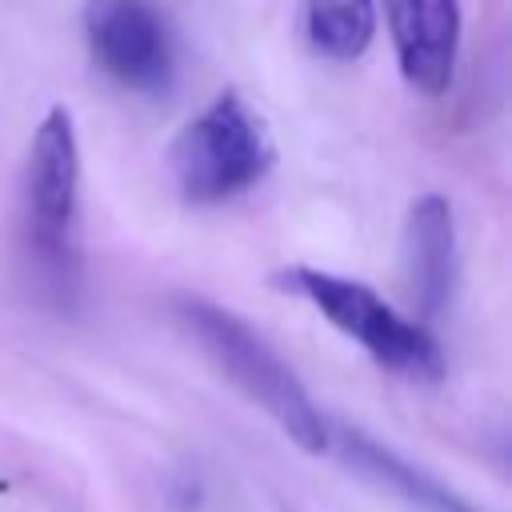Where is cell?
<instances>
[{
    "mask_svg": "<svg viewBox=\"0 0 512 512\" xmlns=\"http://www.w3.org/2000/svg\"><path fill=\"white\" fill-rule=\"evenodd\" d=\"M404 276L420 316H440L456 284V228L444 196L424 192L404 224Z\"/></svg>",
    "mask_w": 512,
    "mask_h": 512,
    "instance_id": "7",
    "label": "cell"
},
{
    "mask_svg": "<svg viewBox=\"0 0 512 512\" xmlns=\"http://www.w3.org/2000/svg\"><path fill=\"white\" fill-rule=\"evenodd\" d=\"M80 200V144L72 112L64 104L48 108L36 124L24 172V228L32 256L64 288L72 268V228Z\"/></svg>",
    "mask_w": 512,
    "mask_h": 512,
    "instance_id": "4",
    "label": "cell"
},
{
    "mask_svg": "<svg viewBox=\"0 0 512 512\" xmlns=\"http://www.w3.org/2000/svg\"><path fill=\"white\" fill-rule=\"evenodd\" d=\"M308 48L324 60H356L376 36L372 0H304Z\"/></svg>",
    "mask_w": 512,
    "mask_h": 512,
    "instance_id": "9",
    "label": "cell"
},
{
    "mask_svg": "<svg viewBox=\"0 0 512 512\" xmlns=\"http://www.w3.org/2000/svg\"><path fill=\"white\" fill-rule=\"evenodd\" d=\"M384 16L400 76L424 96L448 92L460 56V0H384Z\"/></svg>",
    "mask_w": 512,
    "mask_h": 512,
    "instance_id": "6",
    "label": "cell"
},
{
    "mask_svg": "<svg viewBox=\"0 0 512 512\" xmlns=\"http://www.w3.org/2000/svg\"><path fill=\"white\" fill-rule=\"evenodd\" d=\"M180 320L196 336V344L212 356V364L252 400L260 404L280 432L304 448V452H328V420L312 404L308 388L296 380V372L228 308L208 300H180Z\"/></svg>",
    "mask_w": 512,
    "mask_h": 512,
    "instance_id": "1",
    "label": "cell"
},
{
    "mask_svg": "<svg viewBox=\"0 0 512 512\" xmlns=\"http://www.w3.org/2000/svg\"><path fill=\"white\" fill-rule=\"evenodd\" d=\"M172 176L192 204H216L248 192L272 168V144L240 92H220L172 140Z\"/></svg>",
    "mask_w": 512,
    "mask_h": 512,
    "instance_id": "3",
    "label": "cell"
},
{
    "mask_svg": "<svg viewBox=\"0 0 512 512\" xmlns=\"http://www.w3.org/2000/svg\"><path fill=\"white\" fill-rule=\"evenodd\" d=\"M328 436H336L344 460H348L360 476H368V480H376L380 488L404 496L408 504H416V508H424V512H480V508H472L464 496H456L452 488H444L436 476H428V472L416 468L412 460L396 456V452L384 448L380 440L364 436L360 428H328Z\"/></svg>",
    "mask_w": 512,
    "mask_h": 512,
    "instance_id": "8",
    "label": "cell"
},
{
    "mask_svg": "<svg viewBox=\"0 0 512 512\" xmlns=\"http://www.w3.org/2000/svg\"><path fill=\"white\" fill-rule=\"evenodd\" d=\"M84 32L96 64L132 92L172 84V36L148 0H88Z\"/></svg>",
    "mask_w": 512,
    "mask_h": 512,
    "instance_id": "5",
    "label": "cell"
},
{
    "mask_svg": "<svg viewBox=\"0 0 512 512\" xmlns=\"http://www.w3.org/2000/svg\"><path fill=\"white\" fill-rule=\"evenodd\" d=\"M276 284L292 296H304L336 332L356 340L380 368L420 384L444 376V352L436 336L424 324L396 312L376 288L320 268H284Z\"/></svg>",
    "mask_w": 512,
    "mask_h": 512,
    "instance_id": "2",
    "label": "cell"
}]
</instances>
